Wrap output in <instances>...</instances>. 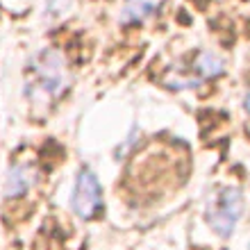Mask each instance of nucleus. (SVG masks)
<instances>
[{"label":"nucleus","instance_id":"obj_8","mask_svg":"<svg viewBox=\"0 0 250 250\" xmlns=\"http://www.w3.org/2000/svg\"><path fill=\"white\" fill-rule=\"evenodd\" d=\"M71 7V0H48L46 5V16L48 19H57Z\"/></svg>","mask_w":250,"mask_h":250},{"label":"nucleus","instance_id":"obj_6","mask_svg":"<svg viewBox=\"0 0 250 250\" xmlns=\"http://www.w3.org/2000/svg\"><path fill=\"white\" fill-rule=\"evenodd\" d=\"M41 180H43L41 166L34 159H14L5 173V180H2V196L7 200H23L39 189Z\"/></svg>","mask_w":250,"mask_h":250},{"label":"nucleus","instance_id":"obj_1","mask_svg":"<svg viewBox=\"0 0 250 250\" xmlns=\"http://www.w3.org/2000/svg\"><path fill=\"white\" fill-rule=\"evenodd\" d=\"M189 157L180 144H148L134 152L123 171V191L132 205H155L187 182Z\"/></svg>","mask_w":250,"mask_h":250},{"label":"nucleus","instance_id":"obj_7","mask_svg":"<svg viewBox=\"0 0 250 250\" xmlns=\"http://www.w3.org/2000/svg\"><path fill=\"white\" fill-rule=\"evenodd\" d=\"M166 0H121L119 7V25L139 27L148 23L164 9Z\"/></svg>","mask_w":250,"mask_h":250},{"label":"nucleus","instance_id":"obj_9","mask_svg":"<svg viewBox=\"0 0 250 250\" xmlns=\"http://www.w3.org/2000/svg\"><path fill=\"white\" fill-rule=\"evenodd\" d=\"M241 109H244L246 121L250 123V86L246 89V93H244V100H241Z\"/></svg>","mask_w":250,"mask_h":250},{"label":"nucleus","instance_id":"obj_10","mask_svg":"<svg viewBox=\"0 0 250 250\" xmlns=\"http://www.w3.org/2000/svg\"><path fill=\"white\" fill-rule=\"evenodd\" d=\"M248 250H250V244H248Z\"/></svg>","mask_w":250,"mask_h":250},{"label":"nucleus","instance_id":"obj_4","mask_svg":"<svg viewBox=\"0 0 250 250\" xmlns=\"http://www.w3.org/2000/svg\"><path fill=\"white\" fill-rule=\"evenodd\" d=\"M244 191L232 185H221L205 198V223L218 239H230L244 218Z\"/></svg>","mask_w":250,"mask_h":250},{"label":"nucleus","instance_id":"obj_5","mask_svg":"<svg viewBox=\"0 0 250 250\" xmlns=\"http://www.w3.org/2000/svg\"><path fill=\"white\" fill-rule=\"evenodd\" d=\"M68 207L80 221L91 223L98 221L105 211V193L100 185L98 175L89 166H80L75 178H73L71 196H68Z\"/></svg>","mask_w":250,"mask_h":250},{"label":"nucleus","instance_id":"obj_3","mask_svg":"<svg viewBox=\"0 0 250 250\" xmlns=\"http://www.w3.org/2000/svg\"><path fill=\"white\" fill-rule=\"evenodd\" d=\"M223 71L225 62L221 55L207 48H198L187 55H180L173 64L166 66L162 71V82L171 91H193L200 84L218 80Z\"/></svg>","mask_w":250,"mask_h":250},{"label":"nucleus","instance_id":"obj_2","mask_svg":"<svg viewBox=\"0 0 250 250\" xmlns=\"http://www.w3.org/2000/svg\"><path fill=\"white\" fill-rule=\"evenodd\" d=\"M75 68L57 46H43L30 55L23 68V100L32 114L46 116L68 96Z\"/></svg>","mask_w":250,"mask_h":250}]
</instances>
